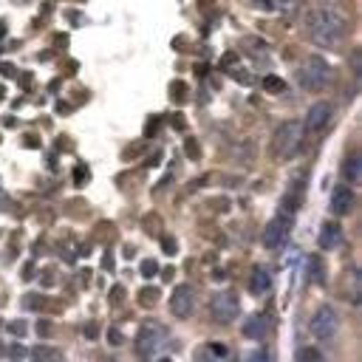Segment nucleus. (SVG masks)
I'll return each mask as SVG.
<instances>
[{"label":"nucleus","instance_id":"7","mask_svg":"<svg viewBox=\"0 0 362 362\" xmlns=\"http://www.w3.org/2000/svg\"><path fill=\"white\" fill-rule=\"evenodd\" d=\"M331 111L334 105L331 102H314L306 113V122H303V136H317L328 122H331Z\"/></svg>","mask_w":362,"mask_h":362},{"label":"nucleus","instance_id":"6","mask_svg":"<svg viewBox=\"0 0 362 362\" xmlns=\"http://www.w3.org/2000/svg\"><path fill=\"white\" fill-rule=\"evenodd\" d=\"M337 325H339V320H337V308L334 306H320L314 311V317H311V331H314V337L320 342H331L334 334H337Z\"/></svg>","mask_w":362,"mask_h":362},{"label":"nucleus","instance_id":"14","mask_svg":"<svg viewBox=\"0 0 362 362\" xmlns=\"http://www.w3.org/2000/svg\"><path fill=\"white\" fill-rule=\"evenodd\" d=\"M272 289V275H269V269H263V266H258L252 275H249V292L252 294H266Z\"/></svg>","mask_w":362,"mask_h":362},{"label":"nucleus","instance_id":"17","mask_svg":"<svg viewBox=\"0 0 362 362\" xmlns=\"http://www.w3.org/2000/svg\"><path fill=\"white\" fill-rule=\"evenodd\" d=\"M263 88H266L269 94H283V91H286V82H283L280 77L269 74V77H263Z\"/></svg>","mask_w":362,"mask_h":362},{"label":"nucleus","instance_id":"18","mask_svg":"<svg viewBox=\"0 0 362 362\" xmlns=\"http://www.w3.org/2000/svg\"><path fill=\"white\" fill-rule=\"evenodd\" d=\"M320 359H323V354L317 348H300L297 351V362H320Z\"/></svg>","mask_w":362,"mask_h":362},{"label":"nucleus","instance_id":"16","mask_svg":"<svg viewBox=\"0 0 362 362\" xmlns=\"http://www.w3.org/2000/svg\"><path fill=\"white\" fill-rule=\"evenodd\" d=\"M308 280L317 283V286L325 280V275H323V261H320V258H311V261H308Z\"/></svg>","mask_w":362,"mask_h":362},{"label":"nucleus","instance_id":"26","mask_svg":"<svg viewBox=\"0 0 362 362\" xmlns=\"http://www.w3.org/2000/svg\"><path fill=\"white\" fill-rule=\"evenodd\" d=\"M9 356H26V351H23V348H20V345H15V348H12V351H9Z\"/></svg>","mask_w":362,"mask_h":362},{"label":"nucleus","instance_id":"23","mask_svg":"<svg viewBox=\"0 0 362 362\" xmlns=\"http://www.w3.org/2000/svg\"><path fill=\"white\" fill-rule=\"evenodd\" d=\"M249 49H252L255 54H263V51H266V49H263V40H258V37L249 40Z\"/></svg>","mask_w":362,"mask_h":362},{"label":"nucleus","instance_id":"4","mask_svg":"<svg viewBox=\"0 0 362 362\" xmlns=\"http://www.w3.org/2000/svg\"><path fill=\"white\" fill-rule=\"evenodd\" d=\"M164 345H167V331H164L161 325H156V323L142 325V328H139V334H136V339H133L136 354H139V356H144V359H150V356L161 354V348H164Z\"/></svg>","mask_w":362,"mask_h":362},{"label":"nucleus","instance_id":"1","mask_svg":"<svg viewBox=\"0 0 362 362\" xmlns=\"http://www.w3.org/2000/svg\"><path fill=\"white\" fill-rule=\"evenodd\" d=\"M306 29H308V37H311L317 46H323V49H337V46L342 43L345 32H348V23H345V18H342L337 9H331V6H317V9L308 12Z\"/></svg>","mask_w":362,"mask_h":362},{"label":"nucleus","instance_id":"9","mask_svg":"<svg viewBox=\"0 0 362 362\" xmlns=\"http://www.w3.org/2000/svg\"><path fill=\"white\" fill-rule=\"evenodd\" d=\"M193 306H196L193 286H187V283L175 286V292H173V297H170V311H173L175 317H190V314H193Z\"/></svg>","mask_w":362,"mask_h":362},{"label":"nucleus","instance_id":"19","mask_svg":"<svg viewBox=\"0 0 362 362\" xmlns=\"http://www.w3.org/2000/svg\"><path fill=\"white\" fill-rule=\"evenodd\" d=\"M185 150H187V156H190L193 161H199V158H201V147H199V142H196L193 136L185 142Z\"/></svg>","mask_w":362,"mask_h":362},{"label":"nucleus","instance_id":"12","mask_svg":"<svg viewBox=\"0 0 362 362\" xmlns=\"http://www.w3.org/2000/svg\"><path fill=\"white\" fill-rule=\"evenodd\" d=\"M266 331H269L266 314H252V317H246V323H244V337H246V339L261 342V339L266 337Z\"/></svg>","mask_w":362,"mask_h":362},{"label":"nucleus","instance_id":"25","mask_svg":"<svg viewBox=\"0 0 362 362\" xmlns=\"http://www.w3.org/2000/svg\"><path fill=\"white\" fill-rule=\"evenodd\" d=\"M210 351H213L216 356H227V354H230V348H227V345H210Z\"/></svg>","mask_w":362,"mask_h":362},{"label":"nucleus","instance_id":"2","mask_svg":"<svg viewBox=\"0 0 362 362\" xmlns=\"http://www.w3.org/2000/svg\"><path fill=\"white\" fill-rule=\"evenodd\" d=\"M300 142H303V122L286 119V122H280V125L275 127L272 142H269V150H272V156H275L277 161H286V158H292V156L297 153Z\"/></svg>","mask_w":362,"mask_h":362},{"label":"nucleus","instance_id":"11","mask_svg":"<svg viewBox=\"0 0 362 362\" xmlns=\"http://www.w3.org/2000/svg\"><path fill=\"white\" fill-rule=\"evenodd\" d=\"M339 241H342V227H339V224L328 221V224H323V227H320V235H317L320 249H337V246H339Z\"/></svg>","mask_w":362,"mask_h":362},{"label":"nucleus","instance_id":"13","mask_svg":"<svg viewBox=\"0 0 362 362\" xmlns=\"http://www.w3.org/2000/svg\"><path fill=\"white\" fill-rule=\"evenodd\" d=\"M342 178L348 181L351 187L362 181V158H359V153H351V156L345 158V164H342Z\"/></svg>","mask_w":362,"mask_h":362},{"label":"nucleus","instance_id":"10","mask_svg":"<svg viewBox=\"0 0 362 362\" xmlns=\"http://www.w3.org/2000/svg\"><path fill=\"white\" fill-rule=\"evenodd\" d=\"M354 204H356V196H354V187L351 185L334 187V193H331V213L334 216H348L354 210Z\"/></svg>","mask_w":362,"mask_h":362},{"label":"nucleus","instance_id":"15","mask_svg":"<svg viewBox=\"0 0 362 362\" xmlns=\"http://www.w3.org/2000/svg\"><path fill=\"white\" fill-rule=\"evenodd\" d=\"M32 356L35 359H54V362H60L63 351L60 348H49V345H37V348H32Z\"/></svg>","mask_w":362,"mask_h":362},{"label":"nucleus","instance_id":"3","mask_svg":"<svg viewBox=\"0 0 362 362\" xmlns=\"http://www.w3.org/2000/svg\"><path fill=\"white\" fill-rule=\"evenodd\" d=\"M328 80H331V65L317 54L306 57V63L300 65V85L306 91H320L328 85Z\"/></svg>","mask_w":362,"mask_h":362},{"label":"nucleus","instance_id":"20","mask_svg":"<svg viewBox=\"0 0 362 362\" xmlns=\"http://www.w3.org/2000/svg\"><path fill=\"white\" fill-rule=\"evenodd\" d=\"M156 300H158V292H156V289H142V292H139V303H142V306H153Z\"/></svg>","mask_w":362,"mask_h":362},{"label":"nucleus","instance_id":"24","mask_svg":"<svg viewBox=\"0 0 362 362\" xmlns=\"http://www.w3.org/2000/svg\"><path fill=\"white\" fill-rule=\"evenodd\" d=\"M161 246H164V252H167V255H175V241H173L170 235L161 241Z\"/></svg>","mask_w":362,"mask_h":362},{"label":"nucleus","instance_id":"21","mask_svg":"<svg viewBox=\"0 0 362 362\" xmlns=\"http://www.w3.org/2000/svg\"><path fill=\"white\" fill-rule=\"evenodd\" d=\"M156 272H158V263L156 261H144L142 263V275L144 277H156Z\"/></svg>","mask_w":362,"mask_h":362},{"label":"nucleus","instance_id":"5","mask_svg":"<svg viewBox=\"0 0 362 362\" xmlns=\"http://www.w3.org/2000/svg\"><path fill=\"white\" fill-rule=\"evenodd\" d=\"M210 314H213L216 323L230 325V323L241 314V300H238L232 292H218V294H213V300H210Z\"/></svg>","mask_w":362,"mask_h":362},{"label":"nucleus","instance_id":"27","mask_svg":"<svg viewBox=\"0 0 362 362\" xmlns=\"http://www.w3.org/2000/svg\"><path fill=\"white\" fill-rule=\"evenodd\" d=\"M12 331H15V334H23V331H26V325H23V323H12Z\"/></svg>","mask_w":362,"mask_h":362},{"label":"nucleus","instance_id":"22","mask_svg":"<svg viewBox=\"0 0 362 362\" xmlns=\"http://www.w3.org/2000/svg\"><path fill=\"white\" fill-rule=\"evenodd\" d=\"M185 91H187V85H185V82H175V85H173V99L185 102Z\"/></svg>","mask_w":362,"mask_h":362},{"label":"nucleus","instance_id":"8","mask_svg":"<svg viewBox=\"0 0 362 362\" xmlns=\"http://www.w3.org/2000/svg\"><path fill=\"white\" fill-rule=\"evenodd\" d=\"M289 232H292V218H289L286 213H280L277 218H272V221H269V227H266V232H263V244H266V249H280V246L286 244Z\"/></svg>","mask_w":362,"mask_h":362}]
</instances>
